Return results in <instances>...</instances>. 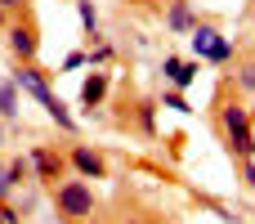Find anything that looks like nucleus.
I'll use <instances>...</instances> for the list:
<instances>
[{
	"label": "nucleus",
	"mask_w": 255,
	"mask_h": 224,
	"mask_svg": "<svg viewBox=\"0 0 255 224\" xmlns=\"http://www.w3.org/2000/svg\"><path fill=\"white\" fill-rule=\"evenodd\" d=\"M0 9H9V13H13V9H22V0H0Z\"/></svg>",
	"instance_id": "obj_20"
},
{
	"label": "nucleus",
	"mask_w": 255,
	"mask_h": 224,
	"mask_svg": "<svg viewBox=\"0 0 255 224\" xmlns=\"http://www.w3.org/2000/svg\"><path fill=\"white\" fill-rule=\"evenodd\" d=\"M108 72H99V67H90V76L81 81V108H99L103 99H108Z\"/></svg>",
	"instance_id": "obj_10"
},
{
	"label": "nucleus",
	"mask_w": 255,
	"mask_h": 224,
	"mask_svg": "<svg viewBox=\"0 0 255 224\" xmlns=\"http://www.w3.org/2000/svg\"><path fill=\"white\" fill-rule=\"evenodd\" d=\"M0 224H4V216H0Z\"/></svg>",
	"instance_id": "obj_25"
},
{
	"label": "nucleus",
	"mask_w": 255,
	"mask_h": 224,
	"mask_svg": "<svg viewBox=\"0 0 255 224\" xmlns=\"http://www.w3.org/2000/svg\"><path fill=\"white\" fill-rule=\"evenodd\" d=\"M126 224H143V220H139V216H126Z\"/></svg>",
	"instance_id": "obj_23"
},
{
	"label": "nucleus",
	"mask_w": 255,
	"mask_h": 224,
	"mask_svg": "<svg viewBox=\"0 0 255 224\" xmlns=\"http://www.w3.org/2000/svg\"><path fill=\"white\" fill-rule=\"evenodd\" d=\"M233 85H238V90H247V94H255V63H247V67H238Z\"/></svg>",
	"instance_id": "obj_17"
},
{
	"label": "nucleus",
	"mask_w": 255,
	"mask_h": 224,
	"mask_svg": "<svg viewBox=\"0 0 255 224\" xmlns=\"http://www.w3.org/2000/svg\"><path fill=\"white\" fill-rule=\"evenodd\" d=\"M242 175H247V184H251V193H255V157L247 162V166H242Z\"/></svg>",
	"instance_id": "obj_19"
},
{
	"label": "nucleus",
	"mask_w": 255,
	"mask_h": 224,
	"mask_svg": "<svg viewBox=\"0 0 255 224\" xmlns=\"http://www.w3.org/2000/svg\"><path fill=\"white\" fill-rule=\"evenodd\" d=\"M134 117H139V130L143 135H157V103H139Z\"/></svg>",
	"instance_id": "obj_15"
},
{
	"label": "nucleus",
	"mask_w": 255,
	"mask_h": 224,
	"mask_svg": "<svg viewBox=\"0 0 255 224\" xmlns=\"http://www.w3.org/2000/svg\"><path fill=\"white\" fill-rule=\"evenodd\" d=\"M4 126H9V121H4V117H0V148H4Z\"/></svg>",
	"instance_id": "obj_22"
},
{
	"label": "nucleus",
	"mask_w": 255,
	"mask_h": 224,
	"mask_svg": "<svg viewBox=\"0 0 255 224\" xmlns=\"http://www.w3.org/2000/svg\"><path fill=\"white\" fill-rule=\"evenodd\" d=\"M85 58H90V67H103V63H112V45L94 40V49H85Z\"/></svg>",
	"instance_id": "obj_16"
},
{
	"label": "nucleus",
	"mask_w": 255,
	"mask_h": 224,
	"mask_svg": "<svg viewBox=\"0 0 255 224\" xmlns=\"http://www.w3.org/2000/svg\"><path fill=\"white\" fill-rule=\"evenodd\" d=\"M85 63H90L85 54H67V58H63V72H76V67H85Z\"/></svg>",
	"instance_id": "obj_18"
},
{
	"label": "nucleus",
	"mask_w": 255,
	"mask_h": 224,
	"mask_svg": "<svg viewBox=\"0 0 255 224\" xmlns=\"http://www.w3.org/2000/svg\"><path fill=\"white\" fill-rule=\"evenodd\" d=\"M4 45H9V54H13L18 63H36L40 36H36V27H31L27 18H18V22H9V27H4Z\"/></svg>",
	"instance_id": "obj_6"
},
{
	"label": "nucleus",
	"mask_w": 255,
	"mask_h": 224,
	"mask_svg": "<svg viewBox=\"0 0 255 224\" xmlns=\"http://www.w3.org/2000/svg\"><path fill=\"white\" fill-rule=\"evenodd\" d=\"M251 108L242 103H224L220 108V126H224V139H229V153H238L242 162L255 157V135H251Z\"/></svg>",
	"instance_id": "obj_2"
},
{
	"label": "nucleus",
	"mask_w": 255,
	"mask_h": 224,
	"mask_svg": "<svg viewBox=\"0 0 255 224\" xmlns=\"http://www.w3.org/2000/svg\"><path fill=\"white\" fill-rule=\"evenodd\" d=\"M76 18H81L85 36H90V40H99V4H94V0H76Z\"/></svg>",
	"instance_id": "obj_12"
},
{
	"label": "nucleus",
	"mask_w": 255,
	"mask_h": 224,
	"mask_svg": "<svg viewBox=\"0 0 255 224\" xmlns=\"http://www.w3.org/2000/svg\"><path fill=\"white\" fill-rule=\"evenodd\" d=\"M54 211H58V220L63 224H85L94 211H99V198H94V189H90V180H58L54 184Z\"/></svg>",
	"instance_id": "obj_1"
},
{
	"label": "nucleus",
	"mask_w": 255,
	"mask_h": 224,
	"mask_svg": "<svg viewBox=\"0 0 255 224\" xmlns=\"http://www.w3.org/2000/svg\"><path fill=\"white\" fill-rule=\"evenodd\" d=\"M67 166L81 175V180H108V162H103V153H94L90 144H72L67 148Z\"/></svg>",
	"instance_id": "obj_7"
},
{
	"label": "nucleus",
	"mask_w": 255,
	"mask_h": 224,
	"mask_svg": "<svg viewBox=\"0 0 255 224\" xmlns=\"http://www.w3.org/2000/svg\"><path fill=\"white\" fill-rule=\"evenodd\" d=\"M161 76L170 90H188L197 81V58H179V54H166L161 58Z\"/></svg>",
	"instance_id": "obj_8"
},
{
	"label": "nucleus",
	"mask_w": 255,
	"mask_h": 224,
	"mask_svg": "<svg viewBox=\"0 0 255 224\" xmlns=\"http://www.w3.org/2000/svg\"><path fill=\"white\" fill-rule=\"evenodd\" d=\"M161 108H170V112H179V117H188L193 108H188V99H184V90H166L161 94Z\"/></svg>",
	"instance_id": "obj_14"
},
{
	"label": "nucleus",
	"mask_w": 255,
	"mask_h": 224,
	"mask_svg": "<svg viewBox=\"0 0 255 224\" xmlns=\"http://www.w3.org/2000/svg\"><path fill=\"white\" fill-rule=\"evenodd\" d=\"M9 76H13V85H18L22 94H31V99H36L40 108H49V103L58 99V94L49 90V76H45V72H40L36 63H18V67H13Z\"/></svg>",
	"instance_id": "obj_5"
},
{
	"label": "nucleus",
	"mask_w": 255,
	"mask_h": 224,
	"mask_svg": "<svg viewBox=\"0 0 255 224\" xmlns=\"http://www.w3.org/2000/svg\"><path fill=\"white\" fill-rule=\"evenodd\" d=\"M0 27H9V9H0Z\"/></svg>",
	"instance_id": "obj_21"
},
{
	"label": "nucleus",
	"mask_w": 255,
	"mask_h": 224,
	"mask_svg": "<svg viewBox=\"0 0 255 224\" xmlns=\"http://www.w3.org/2000/svg\"><path fill=\"white\" fill-rule=\"evenodd\" d=\"M193 27H197V9H193V0H170V9H166V31L188 36Z\"/></svg>",
	"instance_id": "obj_9"
},
{
	"label": "nucleus",
	"mask_w": 255,
	"mask_h": 224,
	"mask_svg": "<svg viewBox=\"0 0 255 224\" xmlns=\"http://www.w3.org/2000/svg\"><path fill=\"white\" fill-rule=\"evenodd\" d=\"M27 162H31V180H36V184H49V189H54V180L67 175V157H63L58 148H49V144H36V148L27 153Z\"/></svg>",
	"instance_id": "obj_4"
},
{
	"label": "nucleus",
	"mask_w": 255,
	"mask_h": 224,
	"mask_svg": "<svg viewBox=\"0 0 255 224\" xmlns=\"http://www.w3.org/2000/svg\"><path fill=\"white\" fill-rule=\"evenodd\" d=\"M4 180H9L13 189H22V184L31 180V162H27V157H9V162H4Z\"/></svg>",
	"instance_id": "obj_13"
},
{
	"label": "nucleus",
	"mask_w": 255,
	"mask_h": 224,
	"mask_svg": "<svg viewBox=\"0 0 255 224\" xmlns=\"http://www.w3.org/2000/svg\"><path fill=\"white\" fill-rule=\"evenodd\" d=\"M18 99H22V90L13 85V76H0V117L13 126L18 121Z\"/></svg>",
	"instance_id": "obj_11"
},
{
	"label": "nucleus",
	"mask_w": 255,
	"mask_h": 224,
	"mask_svg": "<svg viewBox=\"0 0 255 224\" xmlns=\"http://www.w3.org/2000/svg\"><path fill=\"white\" fill-rule=\"evenodd\" d=\"M188 45H193V58H197V63H215V67H220V63L233 58V40L220 36L211 22H197V27L188 31Z\"/></svg>",
	"instance_id": "obj_3"
},
{
	"label": "nucleus",
	"mask_w": 255,
	"mask_h": 224,
	"mask_svg": "<svg viewBox=\"0 0 255 224\" xmlns=\"http://www.w3.org/2000/svg\"><path fill=\"white\" fill-rule=\"evenodd\" d=\"M251 117H255V94H251Z\"/></svg>",
	"instance_id": "obj_24"
}]
</instances>
